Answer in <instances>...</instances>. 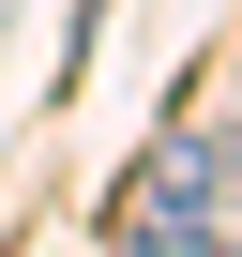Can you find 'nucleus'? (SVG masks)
Segmentation results:
<instances>
[{"mask_svg": "<svg viewBox=\"0 0 242 257\" xmlns=\"http://www.w3.org/2000/svg\"><path fill=\"white\" fill-rule=\"evenodd\" d=\"M212 182H227V152L212 137H167L137 182L106 197V242H152V257H182V242H212Z\"/></svg>", "mask_w": 242, "mask_h": 257, "instance_id": "nucleus-1", "label": "nucleus"}]
</instances>
